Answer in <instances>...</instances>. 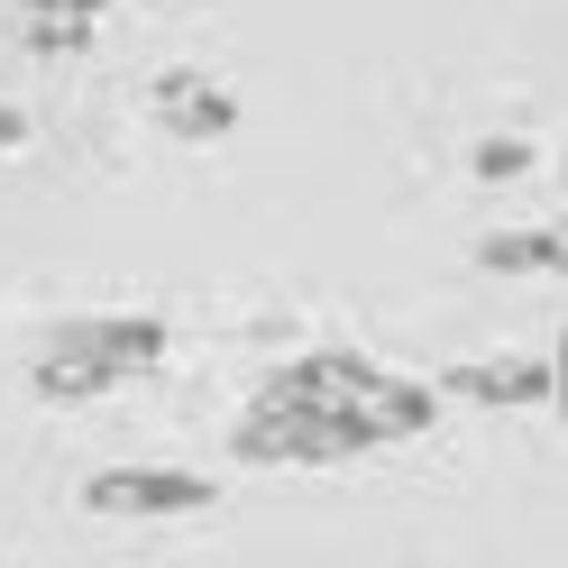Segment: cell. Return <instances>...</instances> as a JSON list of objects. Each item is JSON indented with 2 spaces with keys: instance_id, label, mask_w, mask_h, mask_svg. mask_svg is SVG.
I'll return each mask as SVG.
<instances>
[{
  "instance_id": "obj_9",
  "label": "cell",
  "mask_w": 568,
  "mask_h": 568,
  "mask_svg": "<svg viewBox=\"0 0 568 568\" xmlns=\"http://www.w3.org/2000/svg\"><path fill=\"white\" fill-rule=\"evenodd\" d=\"M28 19H64V28H101L111 0H28Z\"/></svg>"
},
{
  "instance_id": "obj_3",
  "label": "cell",
  "mask_w": 568,
  "mask_h": 568,
  "mask_svg": "<svg viewBox=\"0 0 568 568\" xmlns=\"http://www.w3.org/2000/svg\"><path fill=\"white\" fill-rule=\"evenodd\" d=\"M83 505L92 514H211L221 486L193 468H101V477H83Z\"/></svg>"
},
{
  "instance_id": "obj_10",
  "label": "cell",
  "mask_w": 568,
  "mask_h": 568,
  "mask_svg": "<svg viewBox=\"0 0 568 568\" xmlns=\"http://www.w3.org/2000/svg\"><path fill=\"white\" fill-rule=\"evenodd\" d=\"M19 138H28V120H19V111H0V156H10Z\"/></svg>"
},
{
  "instance_id": "obj_4",
  "label": "cell",
  "mask_w": 568,
  "mask_h": 568,
  "mask_svg": "<svg viewBox=\"0 0 568 568\" xmlns=\"http://www.w3.org/2000/svg\"><path fill=\"white\" fill-rule=\"evenodd\" d=\"M148 111L184 138V148H221V138L239 129V101H230V83H211V74H193V64H174V74H156V92H148Z\"/></svg>"
},
{
  "instance_id": "obj_5",
  "label": "cell",
  "mask_w": 568,
  "mask_h": 568,
  "mask_svg": "<svg viewBox=\"0 0 568 568\" xmlns=\"http://www.w3.org/2000/svg\"><path fill=\"white\" fill-rule=\"evenodd\" d=\"M432 395H468V404H505V413H531L559 395V367L550 358H486V367H449Z\"/></svg>"
},
{
  "instance_id": "obj_8",
  "label": "cell",
  "mask_w": 568,
  "mask_h": 568,
  "mask_svg": "<svg viewBox=\"0 0 568 568\" xmlns=\"http://www.w3.org/2000/svg\"><path fill=\"white\" fill-rule=\"evenodd\" d=\"M28 47H38V55H55V64H74V55H92V28H64V19H28Z\"/></svg>"
},
{
  "instance_id": "obj_1",
  "label": "cell",
  "mask_w": 568,
  "mask_h": 568,
  "mask_svg": "<svg viewBox=\"0 0 568 568\" xmlns=\"http://www.w3.org/2000/svg\"><path fill=\"white\" fill-rule=\"evenodd\" d=\"M156 358H165V322L156 312H111V322H64L28 376H38L47 404H92V395H111V385L148 376Z\"/></svg>"
},
{
  "instance_id": "obj_6",
  "label": "cell",
  "mask_w": 568,
  "mask_h": 568,
  "mask_svg": "<svg viewBox=\"0 0 568 568\" xmlns=\"http://www.w3.org/2000/svg\"><path fill=\"white\" fill-rule=\"evenodd\" d=\"M477 266H486V275H559V266H568V239H559V221L495 230V239H477Z\"/></svg>"
},
{
  "instance_id": "obj_2",
  "label": "cell",
  "mask_w": 568,
  "mask_h": 568,
  "mask_svg": "<svg viewBox=\"0 0 568 568\" xmlns=\"http://www.w3.org/2000/svg\"><path fill=\"white\" fill-rule=\"evenodd\" d=\"M230 449L247 458V468H331V458H367L358 422L348 413H322V404H247Z\"/></svg>"
},
{
  "instance_id": "obj_7",
  "label": "cell",
  "mask_w": 568,
  "mask_h": 568,
  "mask_svg": "<svg viewBox=\"0 0 568 568\" xmlns=\"http://www.w3.org/2000/svg\"><path fill=\"white\" fill-rule=\"evenodd\" d=\"M477 184H514V174H531V138H477Z\"/></svg>"
}]
</instances>
